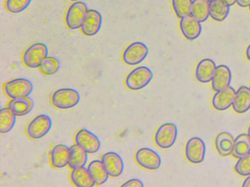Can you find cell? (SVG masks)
<instances>
[{"instance_id": "obj_1", "label": "cell", "mask_w": 250, "mask_h": 187, "mask_svg": "<svg viewBox=\"0 0 250 187\" xmlns=\"http://www.w3.org/2000/svg\"><path fill=\"white\" fill-rule=\"evenodd\" d=\"M80 100L79 92L72 88L58 89L53 92L50 101L52 106L60 110H67L76 106Z\"/></svg>"}, {"instance_id": "obj_2", "label": "cell", "mask_w": 250, "mask_h": 187, "mask_svg": "<svg viewBox=\"0 0 250 187\" xmlns=\"http://www.w3.org/2000/svg\"><path fill=\"white\" fill-rule=\"evenodd\" d=\"M153 78L151 70L146 66H141L133 69L127 75L125 83L132 91H138L146 87Z\"/></svg>"}, {"instance_id": "obj_3", "label": "cell", "mask_w": 250, "mask_h": 187, "mask_svg": "<svg viewBox=\"0 0 250 187\" xmlns=\"http://www.w3.org/2000/svg\"><path fill=\"white\" fill-rule=\"evenodd\" d=\"M48 49L44 43L36 42L28 46L21 56L23 64L30 69L39 68L42 61L47 56Z\"/></svg>"}, {"instance_id": "obj_4", "label": "cell", "mask_w": 250, "mask_h": 187, "mask_svg": "<svg viewBox=\"0 0 250 187\" xmlns=\"http://www.w3.org/2000/svg\"><path fill=\"white\" fill-rule=\"evenodd\" d=\"M52 125V120L49 115L46 114H39L27 124L25 132L30 139H39L48 133Z\"/></svg>"}, {"instance_id": "obj_5", "label": "cell", "mask_w": 250, "mask_h": 187, "mask_svg": "<svg viewBox=\"0 0 250 187\" xmlns=\"http://www.w3.org/2000/svg\"><path fill=\"white\" fill-rule=\"evenodd\" d=\"M32 82L24 78H17L6 82L3 86L5 95L10 99L28 97L32 92Z\"/></svg>"}, {"instance_id": "obj_6", "label": "cell", "mask_w": 250, "mask_h": 187, "mask_svg": "<svg viewBox=\"0 0 250 187\" xmlns=\"http://www.w3.org/2000/svg\"><path fill=\"white\" fill-rule=\"evenodd\" d=\"M178 135L177 126L172 123H166L161 125L156 130L154 141L160 148L167 149L175 144Z\"/></svg>"}, {"instance_id": "obj_7", "label": "cell", "mask_w": 250, "mask_h": 187, "mask_svg": "<svg viewBox=\"0 0 250 187\" xmlns=\"http://www.w3.org/2000/svg\"><path fill=\"white\" fill-rule=\"evenodd\" d=\"M87 10L83 2L76 1L70 4L64 16V23L67 27L71 30L80 29Z\"/></svg>"}, {"instance_id": "obj_8", "label": "cell", "mask_w": 250, "mask_h": 187, "mask_svg": "<svg viewBox=\"0 0 250 187\" xmlns=\"http://www.w3.org/2000/svg\"><path fill=\"white\" fill-rule=\"evenodd\" d=\"M149 50L147 45L141 41L128 45L123 52L122 58L128 65H136L142 62L147 57Z\"/></svg>"}, {"instance_id": "obj_9", "label": "cell", "mask_w": 250, "mask_h": 187, "mask_svg": "<svg viewBox=\"0 0 250 187\" xmlns=\"http://www.w3.org/2000/svg\"><path fill=\"white\" fill-rule=\"evenodd\" d=\"M135 159L140 167L149 170L158 169L162 164L160 155L154 150L146 147L140 148L136 151Z\"/></svg>"}, {"instance_id": "obj_10", "label": "cell", "mask_w": 250, "mask_h": 187, "mask_svg": "<svg viewBox=\"0 0 250 187\" xmlns=\"http://www.w3.org/2000/svg\"><path fill=\"white\" fill-rule=\"evenodd\" d=\"M74 141L77 145L88 154L97 152L101 147V142L98 137L91 131L84 129L76 132Z\"/></svg>"}, {"instance_id": "obj_11", "label": "cell", "mask_w": 250, "mask_h": 187, "mask_svg": "<svg viewBox=\"0 0 250 187\" xmlns=\"http://www.w3.org/2000/svg\"><path fill=\"white\" fill-rule=\"evenodd\" d=\"M206 147L204 141L198 137L190 138L185 146V153L187 160L192 164L202 163L205 157Z\"/></svg>"}, {"instance_id": "obj_12", "label": "cell", "mask_w": 250, "mask_h": 187, "mask_svg": "<svg viewBox=\"0 0 250 187\" xmlns=\"http://www.w3.org/2000/svg\"><path fill=\"white\" fill-rule=\"evenodd\" d=\"M102 21V16L99 11L92 9H88L80 30L86 36H93L101 29Z\"/></svg>"}, {"instance_id": "obj_13", "label": "cell", "mask_w": 250, "mask_h": 187, "mask_svg": "<svg viewBox=\"0 0 250 187\" xmlns=\"http://www.w3.org/2000/svg\"><path fill=\"white\" fill-rule=\"evenodd\" d=\"M101 161L109 176L117 177L121 175L124 169V163L121 156L114 151L104 153Z\"/></svg>"}, {"instance_id": "obj_14", "label": "cell", "mask_w": 250, "mask_h": 187, "mask_svg": "<svg viewBox=\"0 0 250 187\" xmlns=\"http://www.w3.org/2000/svg\"><path fill=\"white\" fill-rule=\"evenodd\" d=\"M180 28L184 37L189 40L198 38L202 32L200 22L190 15L181 19Z\"/></svg>"}, {"instance_id": "obj_15", "label": "cell", "mask_w": 250, "mask_h": 187, "mask_svg": "<svg viewBox=\"0 0 250 187\" xmlns=\"http://www.w3.org/2000/svg\"><path fill=\"white\" fill-rule=\"evenodd\" d=\"M70 148L63 144H58L52 148L49 152L50 163L52 167L61 168L68 164Z\"/></svg>"}, {"instance_id": "obj_16", "label": "cell", "mask_w": 250, "mask_h": 187, "mask_svg": "<svg viewBox=\"0 0 250 187\" xmlns=\"http://www.w3.org/2000/svg\"><path fill=\"white\" fill-rule=\"evenodd\" d=\"M235 93L234 88L230 86L216 92L212 100L213 107L218 111L228 109L232 105Z\"/></svg>"}, {"instance_id": "obj_17", "label": "cell", "mask_w": 250, "mask_h": 187, "mask_svg": "<svg viewBox=\"0 0 250 187\" xmlns=\"http://www.w3.org/2000/svg\"><path fill=\"white\" fill-rule=\"evenodd\" d=\"M231 80L230 69L225 65L216 67L211 80L212 88L217 92L229 86Z\"/></svg>"}, {"instance_id": "obj_18", "label": "cell", "mask_w": 250, "mask_h": 187, "mask_svg": "<svg viewBox=\"0 0 250 187\" xmlns=\"http://www.w3.org/2000/svg\"><path fill=\"white\" fill-rule=\"evenodd\" d=\"M216 67L214 61L211 59L201 60L195 69L196 79L202 83L209 82L212 80Z\"/></svg>"}, {"instance_id": "obj_19", "label": "cell", "mask_w": 250, "mask_h": 187, "mask_svg": "<svg viewBox=\"0 0 250 187\" xmlns=\"http://www.w3.org/2000/svg\"><path fill=\"white\" fill-rule=\"evenodd\" d=\"M33 101L28 97H21L10 99L7 107L16 116L26 115L32 110Z\"/></svg>"}, {"instance_id": "obj_20", "label": "cell", "mask_w": 250, "mask_h": 187, "mask_svg": "<svg viewBox=\"0 0 250 187\" xmlns=\"http://www.w3.org/2000/svg\"><path fill=\"white\" fill-rule=\"evenodd\" d=\"M234 110L237 113H243L250 109V89L242 86L236 92L232 104Z\"/></svg>"}, {"instance_id": "obj_21", "label": "cell", "mask_w": 250, "mask_h": 187, "mask_svg": "<svg viewBox=\"0 0 250 187\" xmlns=\"http://www.w3.org/2000/svg\"><path fill=\"white\" fill-rule=\"evenodd\" d=\"M70 180L77 187H92L95 185L85 167L72 169L70 173Z\"/></svg>"}, {"instance_id": "obj_22", "label": "cell", "mask_w": 250, "mask_h": 187, "mask_svg": "<svg viewBox=\"0 0 250 187\" xmlns=\"http://www.w3.org/2000/svg\"><path fill=\"white\" fill-rule=\"evenodd\" d=\"M87 168L95 185H101L108 180L109 176L101 160L92 161L88 164Z\"/></svg>"}, {"instance_id": "obj_23", "label": "cell", "mask_w": 250, "mask_h": 187, "mask_svg": "<svg viewBox=\"0 0 250 187\" xmlns=\"http://www.w3.org/2000/svg\"><path fill=\"white\" fill-rule=\"evenodd\" d=\"M234 143L233 136L227 131L219 133L215 140V145L218 152L223 156L232 153Z\"/></svg>"}, {"instance_id": "obj_24", "label": "cell", "mask_w": 250, "mask_h": 187, "mask_svg": "<svg viewBox=\"0 0 250 187\" xmlns=\"http://www.w3.org/2000/svg\"><path fill=\"white\" fill-rule=\"evenodd\" d=\"M68 166L71 169L85 167L88 160V153L76 144L70 147Z\"/></svg>"}, {"instance_id": "obj_25", "label": "cell", "mask_w": 250, "mask_h": 187, "mask_svg": "<svg viewBox=\"0 0 250 187\" xmlns=\"http://www.w3.org/2000/svg\"><path fill=\"white\" fill-rule=\"evenodd\" d=\"M229 6L223 0H213L209 2V16L215 20L222 21L228 17Z\"/></svg>"}, {"instance_id": "obj_26", "label": "cell", "mask_w": 250, "mask_h": 187, "mask_svg": "<svg viewBox=\"0 0 250 187\" xmlns=\"http://www.w3.org/2000/svg\"><path fill=\"white\" fill-rule=\"evenodd\" d=\"M190 15L200 22L209 16V2L205 0H193Z\"/></svg>"}, {"instance_id": "obj_27", "label": "cell", "mask_w": 250, "mask_h": 187, "mask_svg": "<svg viewBox=\"0 0 250 187\" xmlns=\"http://www.w3.org/2000/svg\"><path fill=\"white\" fill-rule=\"evenodd\" d=\"M250 152V138L248 134L242 133L234 139L232 155L239 158Z\"/></svg>"}, {"instance_id": "obj_28", "label": "cell", "mask_w": 250, "mask_h": 187, "mask_svg": "<svg viewBox=\"0 0 250 187\" xmlns=\"http://www.w3.org/2000/svg\"><path fill=\"white\" fill-rule=\"evenodd\" d=\"M16 116L7 108H1L0 111V132L6 133L15 126Z\"/></svg>"}, {"instance_id": "obj_29", "label": "cell", "mask_w": 250, "mask_h": 187, "mask_svg": "<svg viewBox=\"0 0 250 187\" xmlns=\"http://www.w3.org/2000/svg\"><path fill=\"white\" fill-rule=\"evenodd\" d=\"M60 67V62L55 57L46 56L41 62L39 68L45 75H51L56 73Z\"/></svg>"}, {"instance_id": "obj_30", "label": "cell", "mask_w": 250, "mask_h": 187, "mask_svg": "<svg viewBox=\"0 0 250 187\" xmlns=\"http://www.w3.org/2000/svg\"><path fill=\"white\" fill-rule=\"evenodd\" d=\"M192 0H172L173 9L179 18L190 15Z\"/></svg>"}, {"instance_id": "obj_31", "label": "cell", "mask_w": 250, "mask_h": 187, "mask_svg": "<svg viewBox=\"0 0 250 187\" xmlns=\"http://www.w3.org/2000/svg\"><path fill=\"white\" fill-rule=\"evenodd\" d=\"M32 0H5V7L10 13H19L25 10Z\"/></svg>"}, {"instance_id": "obj_32", "label": "cell", "mask_w": 250, "mask_h": 187, "mask_svg": "<svg viewBox=\"0 0 250 187\" xmlns=\"http://www.w3.org/2000/svg\"><path fill=\"white\" fill-rule=\"evenodd\" d=\"M234 168L235 171L239 175H250V152L239 158Z\"/></svg>"}, {"instance_id": "obj_33", "label": "cell", "mask_w": 250, "mask_h": 187, "mask_svg": "<svg viewBox=\"0 0 250 187\" xmlns=\"http://www.w3.org/2000/svg\"><path fill=\"white\" fill-rule=\"evenodd\" d=\"M143 182L138 179L133 178L129 179L125 182L121 187H144Z\"/></svg>"}, {"instance_id": "obj_34", "label": "cell", "mask_w": 250, "mask_h": 187, "mask_svg": "<svg viewBox=\"0 0 250 187\" xmlns=\"http://www.w3.org/2000/svg\"><path fill=\"white\" fill-rule=\"evenodd\" d=\"M236 3L241 7H246L250 6V0H236Z\"/></svg>"}, {"instance_id": "obj_35", "label": "cell", "mask_w": 250, "mask_h": 187, "mask_svg": "<svg viewBox=\"0 0 250 187\" xmlns=\"http://www.w3.org/2000/svg\"><path fill=\"white\" fill-rule=\"evenodd\" d=\"M242 186L244 187H250V176H248L245 179Z\"/></svg>"}, {"instance_id": "obj_36", "label": "cell", "mask_w": 250, "mask_h": 187, "mask_svg": "<svg viewBox=\"0 0 250 187\" xmlns=\"http://www.w3.org/2000/svg\"><path fill=\"white\" fill-rule=\"evenodd\" d=\"M229 6L233 5L236 2V0H223Z\"/></svg>"}, {"instance_id": "obj_37", "label": "cell", "mask_w": 250, "mask_h": 187, "mask_svg": "<svg viewBox=\"0 0 250 187\" xmlns=\"http://www.w3.org/2000/svg\"><path fill=\"white\" fill-rule=\"evenodd\" d=\"M246 54L248 59L250 60V44L248 46L246 49Z\"/></svg>"}, {"instance_id": "obj_38", "label": "cell", "mask_w": 250, "mask_h": 187, "mask_svg": "<svg viewBox=\"0 0 250 187\" xmlns=\"http://www.w3.org/2000/svg\"><path fill=\"white\" fill-rule=\"evenodd\" d=\"M248 136H249V137L250 138V127L249 128V129H248Z\"/></svg>"}, {"instance_id": "obj_39", "label": "cell", "mask_w": 250, "mask_h": 187, "mask_svg": "<svg viewBox=\"0 0 250 187\" xmlns=\"http://www.w3.org/2000/svg\"><path fill=\"white\" fill-rule=\"evenodd\" d=\"M68 0L70 1L75 2V1H78V0Z\"/></svg>"}, {"instance_id": "obj_40", "label": "cell", "mask_w": 250, "mask_h": 187, "mask_svg": "<svg viewBox=\"0 0 250 187\" xmlns=\"http://www.w3.org/2000/svg\"><path fill=\"white\" fill-rule=\"evenodd\" d=\"M206 0V1H207L208 2H210V1H212L213 0Z\"/></svg>"}, {"instance_id": "obj_41", "label": "cell", "mask_w": 250, "mask_h": 187, "mask_svg": "<svg viewBox=\"0 0 250 187\" xmlns=\"http://www.w3.org/2000/svg\"><path fill=\"white\" fill-rule=\"evenodd\" d=\"M249 9H250V6H249Z\"/></svg>"}, {"instance_id": "obj_42", "label": "cell", "mask_w": 250, "mask_h": 187, "mask_svg": "<svg viewBox=\"0 0 250 187\" xmlns=\"http://www.w3.org/2000/svg\"></svg>"}]
</instances>
